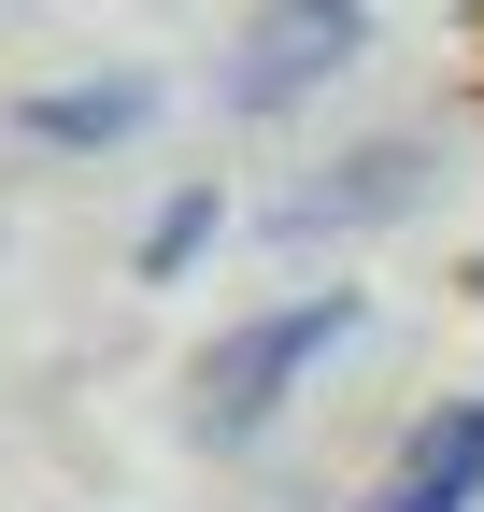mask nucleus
<instances>
[{"mask_svg":"<svg viewBox=\"0 0 484 512\" xmlns=\"http://www.w3.org/2000/svg\"><path fill=\"white\" fill-rule=\"evenodd\" d=\"M15 128H29V143H129V128H143V86H129V72H100V86H43Z\"/></svg>","mask_w":484,"mask_h":512,"instance_id":"39448f33","label":"nucleus"},{"mask_svg":"<svg viewBox=\"0 0 484 512\" xmlns=\"http://www.w3.org/2000/svg\"><path fill=\"white\" fill-rule=\"evenodd\" d=\"M200 242H214V185H186V200H171V214L143 228V285H171V271H186Z\"/></svg>","mask_w":484,"mask_h":512,"instance_id":"423d86ee","label":"nucleus"},{"mask_svg":"<svg viewBox=\"0 0 484 512\" xmlns=\"http://www.w3.org/2000/svg\"><path fill=\"white\" fill-rule=\"evenodd\" d=\"M356 512H484V399H428L413 441L356 484Z\"/></svg>","mask_w":484,"mask_h":512,"instance_id":"7ed1b4c3","label":"nucleus"},{"mask_svg":"<svg viewBox=\"0 0 484 512\" xmlns=\"http://www.w3.org/2000/svg\"><path fill=\"white\" fill-rule=\"evenodd\" d=\"M342 57H356V0H271L257 29H242V57H228V114H285V100H314Z\"/></svg>","mask_w":484,"mask_h":512,"instance_id":"f03ea898","label":"nucleus"},{"mask_svg":"<svg viewBox=\"0 0 484 512\" xmlns=\"http://www.w3.org/2000/svg\"><path fill=\"white\" fill-rule=\"evenodd\" d=\"M342 342H356V285L285 299V313H242V328L186 370V427H200V441H257V427H271V413H285Z\"/></svg>","mask_w":484,"mask_h":512,"instance_id":"f257e3e1","label":"nucleus"},{"mask_svg":"<svg viewBox=\"0 0 484 512\" xmlns=\"http://www.w3.org/2000/svg\"><path fill=\"white\" fill-rule=\"evenodd\" d=\"M399 200H428V157H413V143H371V157H342L328 185H299L285 228H356V214H399Z\"/></svg>","mask_w":484,"mask_h":512,"instance_id":"20e7f679","label":"nucleus"}]
</instances>
